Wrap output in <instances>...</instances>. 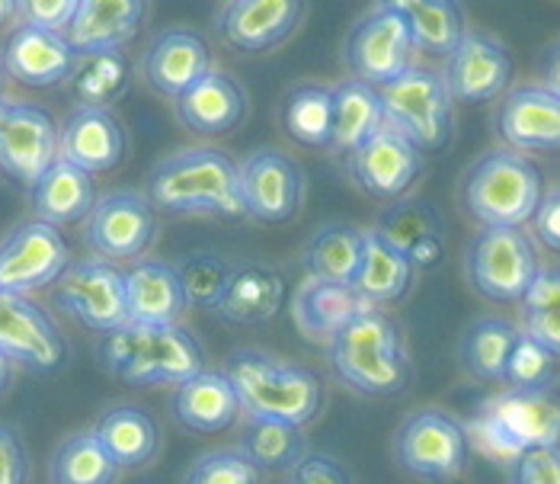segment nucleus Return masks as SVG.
<instances>
[{"label": "nucleus", "instance_id": "obj_27", "mask_svg": "<svg viewBox=\"0 0 560 484\" xmlns=\"http://www.w3.org/2000/svg\"><path fill=\"white\" fill-rule=\"evenodd\" d=\"M148 81L164 96H183L212 71V51L196 33H164L148 51Z\"/></svg>", "mask_w": 560, "mask_h": 484}, {"label": "nucleus", "instance_id": "obj_30", "mask_svg": "<svg viewBox=\"0 0 560 484\" xmlns=\"http://www.w3.org/2000/svg\"><path fill=\"white\" fill-rule=\"evenodd\" d=\"M176 113L186 129L202 135L231 132L244 116V93L224 71H209L183 96H176Z\"/></svg>", "mask_w": 560, "mask_h": 484}, {"label": "nucleus", "instance_id": "obj_14", "mask_svg": "<svg viewBox=\"0 0 560 484\" xmlns=\"http://www.w3.org/2000/svg\"><path fill=\"white\" fill-rule=\"evenodd\" d=\"M58 161L55 119L26 103H0V171L30 189Z\"/></svg>", "mask_w": 560, "mask_h": 484}, {"label": "nucleus", "instance_id": "obj_5", "mask_svg": "<svg viewBox=\"0 0 560 484\" xmlns=\"http://www.w3.org/2000/svg\"><path fill=\"white\" fill-rule=\"evenodd\" d=\"M465 430L483 452L516 462L525 449L560 442V395L555 389H506L490 397Z\"/></svg>", "mask_w": 560, "mask_h": 484}, {"label": "nucleus", "instance_id": "obj_55", "mask_svg": "<svg viewBox=\"0 0 560 484\" xmlns=\"http://www.w3.org/2000/svg\"><path fill=\"white\" fill-rule=\"evenodd\" d=\"M16 13V0H0V26Z\"/></svg>", "mask_w": 560, "mask_h": 484}, {"label": "nucleus", "instance_id": "obj_28", "mask_svg": "<svg viewBox=\"0 0 560 484\" xmlns=\"http://www.w3.org/2000/svg\"><path fill=\"white\" fill-rule=\"evenodd\" d=\"M126 306L135 324H176L186 311L176 269L161 261H135L126 269Z\"/></svg>", "mask_w": 560, "mask_h": 484}, {"label": "nucleus", "instance_id": "obj_48", "mask_svg": "<svg viewBox=\"0 0 560 484\" xmlns=\"http://www.w3.org/2000/svg\"><path fill=\"white\" fill-rule=\"evenodd\" d=\"M26 482H30V449L13 427L0 424V484Z\"/></svg>", "mask_w": 560, "mask_h": 484}, {"label": "nucleus", "instance_id": "obj_47", "mask_svg": "<svg viewBox=\"0 0 560 484\" xmlns=\"http://www.w3.org/2000/svg\"><path fill=\"white\" fill-rule=\"evenodd\" d=\"M289 484H352V475L334 456L304 452L302 459L289 469Z\"/></svg>", "mask_w": 560, "mask_h": 484}, {"label": "nucleus", "instance_id": "obj_8", "mask_svg": "<svg viewBox=\"0 0 560 484\" xmlns=\"http://www.w3.org/2000/svg\"><path fill=\"white\" fill-rule=\"evenodd\" d=\"M385 123L413 141L420 151H435L452 135V96L445 81L423 68H407L400 78L378 88Z\"/></svg>", "mask_w": 560, "mask_h": 484}, {"label": "nucleus", "instance_id": "obj_42", "mask_svg": "<svg viewBox=\"0 0 560 484\" xmlns=\"http://www.w3.org/2000/svg\"><path fill=\"white\" fill-rule=\"evenodd\" d=\"M555 379H558V356L522 331L510 353L503 382L510 389H555Z\"/></svg>", "mask_w": 560, "mask_h": 484}, {"label": "nucleus", "instance_id": "obj_19", "mask_svg": "<svg viewBox=\"0 0 560 484\" xmlns=\"http://www.w3.org/2000/svg\"><path fill=\"white\" fill-rule=\"evenodd\" d=\"M58 158L86 174L113 171L126 158V129L103 106H78L58 129Z\"/></svg>", "mask_w": 560, "mask_h": 484}, {"label": "nucleus", "instance_id": "obj_2", "mask_svg": "<svg viewBox=\"0 0 560 484\" xmlns=\"http://www.w3.org/2000/svg\"><path fill=\"white\" fill-rule=\"evenodd\" d=\"M148 203L167 216L241 219V168L218 148H186L148 174Z\"/></svg>", "mask_w": 560, "mask_h": 484}, {"label": "nucleus", "instance_id": "obj_23", "mask_svg": "<svg viewBox=\"0 0 560 484\" xmlns=\"http://www.w3.org/2000/svg\"><path fill=\"white\" fill-rule=\"evenodd\" d=\"M369 302L352 289L340 283H324V279H304L292 296V321L299 327L304 341L330 347L334 337L343 331L346 324L365 309Z\"/></svg>", "mask_w": 560, "mask_h": 484}, {"label": "nucleus", "instance_id": "obj_24", "mask_svg": "<svg viewBox=\"0 0 560 484\" xmlns=\"http://www.w3.org/2000/svg\"><path fill=\"white\" fill-rule=\"evenodd\" d=\"M302 16L304 0H231L221 33L241 51H262L292 36Z\"/></svg>", "mask_w": 560, "mask_h": 484}, {"label": "nucleus", "instance_id": "obj_9", "mask_svg": "<svg viewBox=\"0 0 560 484\" xmlns=\"http://www.w3.org/2000/svg\"><path fill=\"white\" fill-rule=\"evenodd\" d=\"M468 279L490 302H522L538 276L535 244L522 228H483L468 247Z\"/></svg>", "mask_w": 560, "mask_h": 484}, {"label": "nucleus", "instance_id": "obj_17", "mask_svg": "<svg viewBox=\"0 0 560 484\" xmlns=\"http://www.w3.org/2000/svg\"><path fill=\"white\" fill-rule=\"evenodd\" d=\"M349 171L369 196L397 199L423 171V151L385 123L349 154Z\"/></svg>", "mask_w": 560, "mask_h": 484}, {"label": "nucleus", "instance_id": "obj_53", "mask_svg": "<svg viewBox=\"0 0 560 484\" xmlns=\"http://www.w3.org/2000/svg\"><path fill=\"white\" fill-rule=\"evenodd\" d=\"M420 3H423V0H385V7L394 10V13H400V16H407V13H410V10H417Z\"/></svg>", "mask_w": 560, "mask_h": 484}, {"label": "nucleus", "instance_id": "obj_37", "mask_svg": "<svg viewBox=\"0 0 560 484\" xmlns=\"http://www.w3.org/2000/svg\"><path fill=\"white\" fill-rule=\"evenodd\" d=\"M71 88L81 106H109L129 88V61L119 48L103 51H78L71 68Z\"/></svg>", "mask_w": 560, "mask_h": 484}, {"label": "nucleus", "instance_id": "obj_45", "mask_svg": "<svg viewBox=\"0 0 560 484\" xmlns=\"http://www.w3.org/2000/svg\"><path fill=\"white\" fill-rule=\"evenodd\" d=\"M513 484H560V442L525 449L513 462Z\"/></svg>", "mask_w": 560, "mask_h": 484}, {"label": "nucleus", "instance_id": "obj_54", "mask_svg": "<svg viewBox=\"0 0 560 484\" xmlns=\"http://www.w3.org/2000/svg\"><path fill=\"white\" fill-rule=\"evenodd\" d=\"M10 379H13V362L0 353V395L7 392V385H10Z\"/></svg>", "mask_w": 560, "mask_h": 484}, {"label": "nucleus", "instance_id": "obj_7", "mask_svg": "<svg viewBox=\"0 0 560 484\" xmlns=\"http://www.w3.org/2000/svg\"><path fill=\"white\" fill-rule=\"evenodd\" d=\"M394 459L404 472L427 479V482H448L458 479L471 459L468 430L448 417L445 411H417L410 414L394 434Z\"/></svg>", "mask_w": 560, "mask_h": 484}, {"label": "nucleus", "instance_id": "obj_12", "mask_svg": "<svg viewBox=\"0 0 560 484\" xmlns=\"http://www.w3.org/2000/svg\"><path fill=\"white\" fill-rule=\"evenodd\" d=\"M86 244L103 261H138L158 238V216L144 193L116 189L86 216Z\"/></svg>", "mask_w": 560, "mask_h": 484}, {"label": "nucleus", "instance_id": "obj_56", "mask_svg": "<svg viewBox=\"0 0 560 484\" xmlns=\"http://www.w3.org/2000/svg\"><path fill=\"white\" fill-rule=\"evenodd\" d=\"M0 93H3V71H0Z\"/></svg>", "mask_w": 560, "mask_h": 484}, {"label": "nucleus", "instance_id": "obj_46", "mask_svg": "<svg viewBox=\"0 0 560 484\" xmlns=\"http://www.w3.org/2000/svg\"><path fill=\"white\" fill-rule=\"evenodd\" d=\"M78 3L81 0H16V13L26 20V26L65 33L78 13Z\"/></svg>", "mask_w": 560, "mask_h": 484}, {"label": "nucleus", "instance_id": "obj_10", "mask_svg": "<svg viewBox=\"0 0 560 484\" xmlns=\"http://www.w3.org/2000/svg\"><path fill=\"white\" fill-rule=\"evenodd\" d=\"M55 306L93 334L129 321L126 273L103 257L71 261L55 283Z\"/></svg>", "mask_w": 560, "mask_h": 484}, {"label": "nucleus", "instance_id": "obj_25", "mask_svg": "<svg viewBox=\"0 0 560 484\" xmlns=\"http://www.w3.org/2000/svg\"><path fill=\"white\" fill-rule=\"evenodd\" d=\"M500 135L516 151H560V96L545 88L513 90L500 110Z\"/></svg>", "mask_w": 560, "mask_h": 484}, {"label": "nucleus", "instance_id": "obj_3", "mask_svg": "<svg viewBox=\"0 0 560 484\" xmlns=\"http://www.w3.org/2000/svg\"><path fill=\"white\" fill-rule=\"evenodd\" d=\"M224 376L241 397L244 417L307 427L324 407V382L311 366L279 359L266 350H234L224 359Z\"/></svg>", "mask_w": 560, "mask_h": 484}, {"label": "nucleus", "instance_id": "obj_36", "mask_svg": "<svg viewBox=\"0 0 560 484\" xmlns=\"http://www.w3.org/2000/svg\"><path fill=\"white\" fill-rule=\"evenodd\" d=\"M518 334L503 318H477L462 337V362L480 382H503Z\"/></svg>", "mask_w": 560, "mask_h": 484}, {"label": "nucleus", "instance_id": "obj_50", "mask_svg": "<svg viewBox=\"0 0 560 484\" xmlns=\"http://www.w3.org/2000/svg\"><path fill=\"white\" fill-rule=\"evenodd\" d=\"M535 234L545 247L560 254V189L551 193L548 199H541V206L535 212Z\"/></svg>", "mask_w": 560, "mask_h": 484}, {"label": "nucleus", "instance_id": "obj_11", "mask_svg": "<svg viewBox=\"0 0 560 484\" xmlns=\"http://www.w3.org/2000/svg\"><path fill=\"white\" fill-rule=\"evenodd\" d=\"M68 264L65 234L43 219L26 221L0 244V296H33L58 283Z\"/></svg>", "mask_w": 560, "mask_h": 484}, {"label": "nucleus", "instance_id": "obj_40", "mask_svg": "<svg viewBox=\"0 0 560 484\" xmlns=\"http://www.w3.org/2000/svg\"><path fill=\"white\" fill-rule=\"evenodd\" d=\"M413 48H423L432 55H452L455 45L465 39V13L458 0H423L407 16Z\"/></svg>", "mask_w": 560, "mask_h": 484}, {"label": "nucleus", "instance_id": "obj_20", "mask_svg": "<svg viewBox=\"0 0 560 484\" xmlns=\"http://www.w3.org/2000/svg\"><path fill=\"white\" fill-rule=\"evenodd\" d=\"M171 414L192 434H224L241 420V397L224 369H202L192 379L173 385Z\"/></svg>", "mask_w": 560, "mask_h": 484}, {"label": "nucleus", "instance_id": "obj_21", "mask_svg": "<svg viewBox=\"0 0 560 484\" xmlns=\"http://www.w3.org/2000/svg\"><path fill=\"white\" fill-rule=\"evenodd\" d=\"M285 306V276L269 264L247 261L231 269V279L218 299L215 314L237 327H259Z\"/></svg>", "mask_w": 560, "mask_h": 484}, {"label": "nucleus", "instance_id": "obj_33", "mask_svg": "<svg viewBox=\"0 0 560 484\" xmlns=\"http://www.w3.org/2000/svg\"><path fill=\"white\" fill-rule=\"evenodd\" d=\"M365 254V231L346 221L324 224L307 244H304L302 264L311 279H324V283H340L352 286L355 273Z\"/></svg>", "mask_w": 560, "mask_h": 484}, {"label": "nucleus", "instance_id": "obj_31", "mask_svg": "<svg viewBox=\"0 0 560 484\" xmlns=\"http://www.w3.org/2000/svg\"><path fill=\"white\" fill-rule=\"evenodd\" d=\"M413 264L407 261L404 251H397L388 238L378 231H365V254L355 273L352 289L369 302V306H394L400 302L410 286H413Z\"/></svg>", "mask_w": 560, "mask_h": 484}, {"label": "nucleus", "instance_id": "obj_34", "mask_svg": "<svg viewBox=\"0 0 560 484\" xmlns=\"http://www.w3.org/2000/svg\"><path fill=\"white\" fill-rule=\"evenodd\" d=\"M334 96V129H330V148L352 154L365 138L385 126V106L378 88L352 78L340 88L330 90Z\"/></svg>", "mask_w": 560, "mask_h": 484}, {"label": "nucleus", "instance_id": "obj_32", "mask_svg": "<svg viewBox=\"0 0 560 484\" xmlns=\"http://www.w3.org/2000/svg\"><path fill=\"white\" fill-rule=\"evenodd\" d=\"M33 206L36 216L48 224H74L90 216V209L96 206V189H93V174H86L81 168L68 164V161H55L45 171L36 186H33Z\"/></svg>", "mask_w": 560, "mask_h": 484}, {"label": "nucleus", "instance_id": "obj_13", "mask_svg": "<svg viewBox=\"0 0 560 484\" xmlns=\"http://www.w3.org/2000/svg\"><path fill=\"white\" fill-rule=\"evenodd\" d=\"M0 353L13 366L55 372L68 359V344L51 314L30 296H0Z\"/></svg>", "mask_w": 560, "mask_h": 484}, {"label": "nucleus", "instance_id": "obj_18", "mask_svg": "<svg viewBox=\"0 0 560 484\" xmlns=\"http://www.w3.org/2000/svg\"><path fill=\"white\" fill-rule=\"evenodd\" d=\"M513 78V58L503 45L483 33H465V39L448 55L445 90L462 103H487L500 96Z\"/></svg>", "mask_w": 560, "mask_h": 484}, {"label": "nucleus", "instance_id": "obj_52", "mask_svg": "<svg viewBox=\"0 0 560 484\" xmlns=\"http://www.w3.org/2000/svg\"><path fill=\"white\" fill-rule=\"evenodd\" d=\"M545 90H551L555 96H560V43L545 58Z\"/></svg>", "mask_w": 560, "mask_h": 484}, {"label": "nucleus", "instance_id": "obj_51", "mask_svg": "<svg viewBox=\"0 0 560 484\" xmlns=\"http://www.w3.org/2000/svg\"><path fill=\"white\" fill-rule=\"evenodd\" d=\"M525 334L538 341L541 347L560 356V309L541 311V314H525Z\"/></svg>", "mask_w": 560, "mask_h": 484}, {"label": "nucleus", "instance_id": "obj_1", "mask_svg": "<svg viewBox=\"0 0 560 484\" xmlns=\"http://www.w3.org/2000/svg\"><path fill=\"white\" fill-rule=\"evenodd\" d=\"M96 356L103 369L129 385H179L209 369L206 347L196 334L176 324L126 321L100 334Z\"/></svg>", "mask_w": 560, "mask_h": 484}, {"label": "nucleus", "instance_id": "obj_35", "mask_svg": "<svg viewBox=\"0 0 560 484\" xmlns=\"http://www.w3.org/2000/svg\"><path fill=\"white\" fill-rule=\"evenodd\" d=\"M304 427L282 424V420H262V417H247L241 430V452L257 465L259 472H289L304 452Z\"/></svg>", "mask_w": 560, "mask_h": 484}, {"label": "nucleus", "instance_id": "obj_43", "mask_svg": "<svg viewBox=\"0 0 560 484\" xmlns=\"http://www.w3.org/2000/svg\"><path fill=\"white\" fill-rule=\"evenodd\" d=\"M183 484H259V469L241 446H221L202 452L183 475Z\"/></svg>", "mask_w": 560, "mask_h": 484}, {"label": "nucleus", "instance_id": "obj_15", "mask_svg": "<svg viewBox=\"0 0 560 484\" xmlns=\"http://www.w3.org/2000/svg\"><path fill=\"white\" fill-rule=\"evenodd\" d=\"M410 26L400 13L382 7L378 13L365 16L346 45L349 68L355 71L359 81L372 88H385L394 78H400L410 68Z\"/></svg>", "mask_w": 560, "mask_h": 484}, {"label": "nucleus", "instance_id": "obj_4", "mask_svg": "<svg viewBox=\"0 0 560 484\" xmlns=\"http://www.w3.org/2000/svg\"><path fill=\"white\" fill-rule=\"evenodd\" d=\"M327 350L337 379L365 397L400 395L413 379L404 334L397 321L378 306L359 311Z\"/></svg>", "mask_w": 560, "mask_h": 484}, {"label": "nucleus", "instance_id": "obj_16", "mask_svg": "<svg viewBox=\"0 0 560 484\" xmlns=\"http://www.w3.org/2000/svg\"><path fill=\"white\" fill-rule=\"evenodd\" d=\"M241 199L250 219L266 224L295 219L304 203L302 168L279 151L250 154L241 168Z\"/></svg>", "mask_w": 560, "mask_h": 484}, {"label": "nucleus", "instance_id": "obj_6", "mask_svg": "<svg viewBox=\"0 0 560 484\" xmlns=\"http://www.w3.org/2000/svg\"><path fill=\"white\" fill-rule=\"evenodd\" d=\"M462 196L471 219L483 228H522L545 199L541 171L522 154L497 151L471 168Z\"/></svg>", "mask_w": 560, "mask_h": 484}, {"label": "nucleus", "instance_id": "obj_29", "mask_svg": "<svg viewBox=\"0 0 560 484\" xmlns=\"http://www.w3.org/2000/svg\"><path fill=\"white\" fill-rule=\"evenodd\" d=\"M148 0H81L68 26V43L78 51L122 48L141 30Z\"/></svg>", "mask_w": 560, "mask_h": 484}, {"label": "nucleus", "instance_id": "obj_44", "mask_svg": "<svg viewBox=\"0 0 560 484\" xmlns=\"http://www.w3.org/2000/svg\"><path fill=\"white\" fill-rule=\"evenodd\" d=\"M375 231H378L382 238H388L397 251L407 254V251L417 247L420 241L439 234V219L432 216L427 206H420V203H397V206H390L388 212L382 216Z\"/></svg>", "mask_w": 560, "mask_h": 484}, {"label": "nucleus", "instance_id": "obj_38", "mask_svg": "<svg viewBox=\"0 0 560 484\" xmlns=\"http://www.w3.org/2000/svg\"><path fill=\"white\" fill-rule=\"evenodd\" d=\"M51 484H116L119 465L109 459L93 430L74 434L61 442L48 465Z\"/></svg>", "mask_w": 560, "mask_h": 484}, {"label": "nucleus", "instance_id": "obj_22", "mask_svg": "<svg viewBox=\"0 0 560 484\" xmlns=\"http://www.w3.org/2000/svg\"><path fill=\"white\" fill-rule=\"evenodd\" d=\"M78 61V48L68 43L65 33H51L39 26H20L3 51L7 71L26 88H55L71 78Z\"/></svg>", "mask_w": 560, "mask_h": 484}, {"label": "nucleus", "instance_id": "obj_39", "mask_svg": "<svg viewBox=\"0 0 560 484\" xmlns=\"http://www.w3.org/2000/svg\"><path fill=\"white\" fill-rule=\"evenodd\" d=\"M282 129L307 148H330L334 96L324 88L292 90L282 103Z\"/></svg>", "mask_w": 560, "mask_h": 484}, {"label": "nucleus", "instance_id": "obj_41", "mask_svg": "<svg viewBox=\"0 0 560 484\" xmlns=\"http://www.w3.org/2000/svg\"><path fill=\"white\" fill-rule=\"evenodd\" d=\"M173 269L179 276V286H183V296H186V309L215 311L218 299H221L234 266L215 257V254H192V257L179 261Z\"/></svg>", "mask_w": 560, "mask_h": 484}, {"label": "nucleus", "instance_id": "obj_49", "mask_svg": "<svg viewBox=\"0 0 560 484\" xmlns=\"http://www.w3.org/2000/svg\"><path fill=\"white\" fill-rule=\"evenodd\" d=\"M560 309V266H541L522 296V314H541Z\"/></svg>", "mask_w": 560, "mask_h": 484}, {"label": "nucleus", "instance_id": "obj_26", "mask_svg": "<svg viewBox=\"0 0 560 484\" xmlns=\"http://www.w3.org/2000/svg\"><path fill=\"white\" fill-rule=\"evenodd\" d=\"M96 440L103 442V449L109 452V459L122 469H144L158 459L161 446H164V430L158 424V417L138 404H116L109 407L96 427H93Z\"/></svg>", "mask_w": 560, "mask_h": 484}]
</instances>
